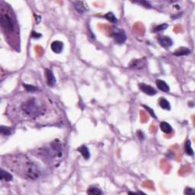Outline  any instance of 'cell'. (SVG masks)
Instances as JSON below:
<instances>
[{
    "label": "cell",
    "instance_id": "cell-1",
    "mask_svg": "<svg viewBox=\"0 0 195 195\" xmlns=\"http://www.w3.org/2000/svg\"><path fill=\"white\" fill-rule=\"evenodd\" d=\"M26 92L17 94L11 100L7 113L11 120L37 123H46V120H51L48 115L56 113L53 103L35 92Z\"/></svg>",
    "mask_w": 195,
    "mask_h": 195
},
{
    "label": "cell",
    "instance_id": "cell-2",
    "mask_svg": "<svg viewBox=\"0 0 195 195\" xmlns=\"http://www.w3.org/2000/svg\"><path fill=\"white\" fill-rule=\"evenodd\" d=\"M3 161L11 171L25 179L37 180L42 175L43 170L40 165L26 155H8L4 157Z\"/></svg>",
    "mask_w": 195,
    "mask_h": 195
},
{
    "label": "cell",
    "instance_id": "cell-3",
    "mask_svg": "<svg viewBox=\"0 0 195 195\" xmlns=\"http://www.w3.org/2000/svg\"><path fill=\"white\" fill-rule=\"evenodd\" d=\"M0 18H1V25L5 37H8L9 43H13L15 41L14 37H16L18 34V24L14 17L13 11L9 6L5 2H1V9H0Z\"/></svg>",
    "mask_w": 195,
    "mask_h": 195
},
{
    "label": "cell",
    "instance_id": "cell-4",
    "mask_svg": "<svg viewBox=\"0 0 195 195\" xmlns=\"http://www.w3.org/2000/svg\"><path fill=\"white\" fill-rule=\"evenodd\" d=\"M62 152L63 151H62L60 142L58 139H56L53 142H51L49 146L43 148L38 152V154L46 161H54L55 160L62 158Z\"/></svg>",
    "mask_w": 195,
    "mask_h": 195
},
{
    "label": "cell",
    "instance_id": "cell-5",
    "mask_svg": "<svg viewBox=\"0 0 195 195\" xmlns=\"http://www.w3.org/2000/svg\"><path fill=\"white\" fill-rule=\"evenodd\" d=\"M111 37H113L115 43L119 45L123 44L126 40V35L125 32L117 27H113L111 30Z\"/></svg>",
    "mask_w": 195,
    "mask_h": 195
},
{
    "label": "cell",
    "instance_id": "cell-6",
    "mask_svg": "<svg viewBox=\"0 0 195 195\" xmlns=\"http://www.w3.org/2000/svg\"><path fill=\"white\" fill-rule=\"evenodd\" d=\"M145 66H146V59L145 58L133 59L129 65V68L134 69H142L145 67Z\"/></svg>",
    "mask_w": 195,
    "mask_h": 195
},
{
    "label": "cell",
    "instance_id": "cell-7",
    "mask_svg": "<svg viewBox=\"0 0 195 195\" xmlns=\"http://www.w3.org/2000/svg\"><path fill=\"white\" fill-rule=\"evenodd\" d=\"M139 88L142 92L148 94V95H150V96L155 95V94H156L157 93L156 90H155L153 87H152L149 85H146V84H144V83L139 84Z\"/></svg>",
    "mask_w": 195,
    "mask_h": 195
},
{
    "label": "cell",
    "instance_id": "cell-8",
    "mask_svg": "<svg viewBox=\"0 0 195 195\" xmlns=\"http://www.w3.org/2000/svg\"><path fill=\"white\" fill-rule=\"evenodd\" d=\"M158 40L160 45L164 48H169L170 46L173 45V40L169 37H168V36H158Z\"/></svg>",
    "mask_w": 195,
    "mask_h": 195
},
{
    "label": "cell",
    "instance_id": "cell-9",
    "mask_svg": "<svg viewBox=\"0 0 195 195\" xmlns=\"http://www.w3.org/2000/svg\"><path fill=\"white\" fill-rule=\"evenodd\" d=\"M51 50L53 53H56V54H59L62 52L64 48V44L62 41L59 40H55L51 43Z\"/></svg>",
    "mask_w": 195,
    "mask_h": 195
},
{
    "label": "cell",
    "instance_id": "cell-10",
    "mask_svg": "<svg viewBox=\"0 0 195 195\" xmlns=\"http://www.w3.org/2000/svg\"><path fill=\"white\" fill-rule=\"evenodd\" d=\"M45 75H46V82L49 86H54L56 84V78H55L53 72L50 69H45Z\"/></svg>",
    "mask_w": 195,
    "mask_h": 195
},
{
    "label": "cell",
    "instance_id": "cell-11",
    "mask_svg": "<svg viewBox=\"0 0 195 195\" xmlns=\"http://www.w3.org/2000/svg\"><path fill=\"white\" fill-rule=\"evenodd\" d=\"M155 84L157 85V88L160 90V91H163V92H168L170 90L169 86L168 84L161 79H157Z\"/></svg>",
    "mask_w": 195,
    "mask_h": 195
},
{
    "label": "cell",
    "instance_id": "cell-12",
    "mask_svg": "<svg viewBox=\"0 0 195 195\" xmlns=\"http://www.w3.org/2000/svg\"><path fill=\"white\" fill-rule=\"evenodd\" d=\"M77 151L82 154V155L84 157V158H85V159L88 160V158H90L89 149H88V148L87 147L86 145H81V146H79V147L77 149Z\"/></svg>",
    "mask_w": 195,
    "mask_h": 195
},
{
    "label": "cell",
    "instance_id": "cell-13",
    "mask_svg": "<svg viewBox=\"0 0 195 195\" xmlns=\"http://www.w3.org/2000/svg\"><path fill=\"white\" fill-rule=\"evenodd\" d=\"M190 53V50L187 47H180L174 53V55L176 56H187Z\"/></svg>",
    "mask_w": 195,
    "mask_h": 195
},
{
    "label": "cell",
    "instance_id": "cell-14",
    "mask_svg": "<svg viewBox=\"0 0 195 195\" xmlns=\"http://www.w3.org/2000/svg\"><path fill=\"white\" fill-rule=\"evenodd\" d=\"M160 129H161V130L163 132V133H167V134L171 133V132H172V126H171L169 123L165 121L161 122V123H160Z\"/></svg>",
    "mask_w": 195,
    "mask_h": 195
},
{
    "label": "cell",
    "instance_id": "cell-15",
    "mask_svg": "<svg viewBox=\"0 0 195 195\" xmlns=\"http://www.w3.org/2000/svg\"><path fill=\"white\" fill-rule=\"evenodd\" d=\"M158 103H159L160 107H161L162 109H164V110H171V107L169 101H168L167 99H165V98H161L159 99Z\"/></svg>",
    "mask_w": 195,
    "mask_h": 195
},
{
    "label": "cell",
    "instance_id": "cell-16",
    "mask_svg": "<svg viewBox=\"0 0 195 195\" xmlns=\"http://www.w3.org/2000/svg\"><path fill=\"white\" fill-rule=\"evenodd\" d=\"M13 178L12 175L8 171H5L4 169H1V180L5 181H10Z\"/></svg>",
    "mask_w": 195,
    "mask_h": 195
},
{
    "label": "cell",
    "instance_id": "cell-17",
    "mask_svg": "<svg viewBox=\"0 0 195 195\" xmlns=\"http://www.w3.org/2000/svg\"><path fill=\"white\" fill-rule=\"evenodd\" d=\"M87 193L90 195H99L102 194V191L101 190V189H99L98 187H95V186H91L88 189Z\"/></svg>",
    "mask_w": 195,
    "mask_h": 195
},
{
    "label": "cell",
    "instance_id": "cell-18",
    "mask_svg": "<svg viewBox=\"0 0 195 195\" xmlns=\"http://www.w3.org/2000/svg\"><path fill=\"white\" fill-rule=\"evenodd\" d=\"M104 18H106V19L107 20V21H109L110 22L113 23V24H116V23H117V17H116L114 14H113L112 12H107V14H104Z\"/></svg>",
    "mask_w": 195,
    "mask_h": 195
},
{
    "label": "cell",
    "instance_id": "cell-19",
    "mask_svg": "<svg viewBox=\"0 0 195 195\" xmlns=\"http://www.w3.org/2000/svg\"><path fill=\"white\" fill-rule=\"evenodd\" d=\"M0 133L2 136H9L12 133V129L11 127H8V126H1L0 127Z\"/></svg>",
    "mask_w": 195,
    "mask_h": 195
},
{
    "label": "cell",
    "instance_id": "cell-20",
    "mask_svg": "<svg viewBox=\"0 0 195 195\" xmlns=\"http://www.w3.org/2000/svg\"><path fill=\"white\" fill-rule=\"evenodd\" d=\"M75 9L77 10V11H78V12L80 13H84L85 11H86V9H85V5H83V2H75Z\"/></svg>",
    "mask_w": 195,
    "mask_h": 195
},
{
    "label": "cell",
    "instance_id": "cell-21",
    "mask_svg": "<svg viewBox=\"0 0 195 195\" xmlns=\"http://www.w3.org/2000/svg\"><path fill=\"white\" fill-rule=\"evenodd\" d=\"M185 152L188 155H190V156H193V150L191 147V142H190V141L189 139L186 142Z\"/></svg>",
    "mask_w": 195,
    "mask_h": 195
},
{
    "label": "cell",
    "instance_id": "cell-22",
    "mask_svg": "<svg viewBox=\"0 0 195 195\" xmlns=\"http://www.w3.org/2000/svg\"><path fill=\"white\" fill-rule=\"evenodd\" d=\"M23 86H24V88H25L26 91H27V92H36V91L38 90V88H37V87H35L34 86V85H31L24 84Z\"/></svg>",
    "mask_w": 195,
    "mask_h": 195
},
{
    "label": "cell",
    "instance_id": "cell-23",
    "mask_svg": "<svg viewBox=\"0 0 195 195\" xmlns=\"http://www.w3.org/2000/svg\"><path fill=\"white\" fill-rule=\"evenodd\" d=\"M168 24H159V25L156 26V27L154 28L153 30V32L154 33H157V32H159V31H162V30H165V29H167V27H168Z\"/></svg>",
    "mask_w": 195,
    "mask_h": 195
},
{
    "label": "cell",
    "instance_id": "cell-24",
    "mask_svg": "<svg viewBox=\"0 0 195 195\" xmlns=\"http://www.w3.org/2000/svg\"><path fill=\"white\" fill-rule=\"evenodd\" d=\"M135 3H138L142 5V6L145 7V8H151V5L149 2H146V1H140V2H134Z\"/></svg>",
    "mask_w": 195,
    "mask_h": 195
},
{
    "label": "cell",
    "instance_id": "cell-25",
    "mask_svg": "<svg viewBox=\"0 0 195 195\" xmlns=\"http://www.w3.org/2000/svg\"><path fill=\"white\" fill-rule=\"evenodd\" d=\"M142 106H143V107H145V108L146 109V110H147L149 112V113H150V115L152 116V117H153L154 118H156V116H155V113H154V112H153V110H152V109L149 108V107H148V106H145V105H142Z\"/></svg>",
    "mask_w": 195,
    "mask_h": 195
},
{
    "label": "cell",
    "instance_id": "cell-26",
    "mask_svg": "<svg viewBox=\"0 0 195 195\" xmlns=\"http://www.w3.org/2000/svg\"><path fill=\"white\" fill-rule=\"evenodd\" d=\"M195 192L194 190H193V189L190 188V187H187V188L185 189V190H184V193H185V194L190 195V194H193Z\"/></svg>",
    "mask_w": 195,
    "mask_h": 195
},
{
    "label": "cell",
    "instance_id": "cell-27",
    "mask_svg": "<svg viewBox=\"0 0 195 195\" xmlns=\"http://www.w3.org/2000/svg\"><path fill=\"white\" fill-rule=\"evenodd\" d=\"M41 36L42 35L40 34H38V33H36L35 31H34L33 32V34H32L31 37H33V38H40Z\"/></svg>",
    "mask_w": 195,
    "mask_h": 195
},
{
    "label": "cell",
    "instance_id": "cell-28",
    "mask_svg": "<svg viewBox=\"0 0 195 195\" xmlns=\"http://www.w3.org/2000/svg\"><path fill=\"white\" fill-rule=\"evenodd\" d=\"M35 20H36V23L37 24H39L41 21V17L40 15H37V14H35Z\"/></svg>",
    "mask_w": 195,
    "mask_h": 195
}]
</instances>
